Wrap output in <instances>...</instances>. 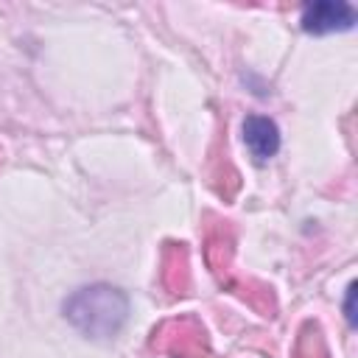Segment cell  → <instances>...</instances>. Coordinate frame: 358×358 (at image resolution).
I'll return each mask as SVG.
<instances>
[{
  "label": "cell",
  "mask_w": 358,
  "mask_h": 358,
  "mask_svg": "<svg viewBox=\"0 0 358 358\" xmlns=\"http://www.w3.org/2000/svg\"><path fill=\"white\" fill-rule=\"evenodd\" d=\"M64 316L90 338H112L129 316V299L112 285H87L64 299Z\"/></svg>",
  "instance_id": "obj_1"
},
{
  "label": "cell",
  "mask_w": 358,
  "mask_h": 358,
  "mask_svg": "<svg viewBox=\"0 0 358 358\" xmlns=\"http://www.w3.org/2000/svg\"><path fill=\"white\" fill-rule=\"evenodd\" d=\"M151 347L176 358H196L207 350V333L196 319H173L154 330Z\"/></svg>",
  "instance_id": "obj_2"
},
{
  "label": "cell",
  "mask_w": 358,
  "mask_h": 358,
  "mask_svg": "<svg viewBox=\"0 0 358 358\" xmlns=\"http://www.w3.org/2000/svg\"><path fill=\"white\" fill-rule=\"evenodd\" d=\"M355 25V8L344 0H319L302 8V28L308 34L350 31Z\"/></svg>",
  "instance_id": "obj_3"
},
{
  "label": "cell",
  "mask_w": 358,
  "mask_h": 358,
  "mask_svg": "<svg viewBox=\"0 0 358 358\" xmlns=\"http://www.w3.org/2000/svg\"><path fill=\"white\" fill-rule=\"evenodd\" d=\"M243 143H246L249 154L257 162H266L280 151V129L266 115H246V120H243Z\"/></svg>",
  "instance_id": "obj_4"
},
{
  "label": "cell",
  "mask_w": 358,
  "mask_h": 358,
  "mask_svg": "<svg viewBox=\"0 0 358 358\" xmlns=\"http://www.w3.org/2000/svg\"><path fill=\"white\" fill-rule=\"evenodd\" d=\"M162 285L171 294H187L190 271H187V249L185 243H168L162 252Z\"/></svg>",
  "instance_id": "obj_5"
},
{
  "label": "cell",
  "mask_w": 358,
  "mask_h": 358,
  "mask_svg": "<svg viewBox=\"0 0 358 358\" xmlns=\"http://www.w3.org/2000/svg\"><path fill=\"white\" fill-rule=\"evenodd\" d=\"M204 255H207V263H210V268L215 274L229 268V260H232V229H229V221H218L215 227L207 229Z\"/></svg>",
  "instance_id": "obj_6"
},
{
  "label": "cell",
  "mask_w": 358,
  "mask_h": 358,
  "mask_svg": "<svg viewBox=\"0 0 358 358\" xmlns=\"http://www.w3.org/2000/svg\"><path fill=\"white\" fill-rule=\"evenodd\" d=\"M296 358H327V347L324 338L319 333V327L313 322H308L299 330V341H296Z\"/></svg>",
  "instance_id": "obj_7"
},
{
  "label": "cell",
  "mask_w": 358,
  "mask_h": 358,
  "mask_svg": "<svg viewBox=\"0 0 358 358\" xmlns=\"http://www.w3.org/2000/svg\"><path fill=\"white\" fill-rule=\"evenodd\" d=\"M352 294H355V285L347 288V305H344V308H347V319H350V324L355 322V313H352Z\"/></svg>",
  "instance_id": "obj_8"
}]
</instances>
